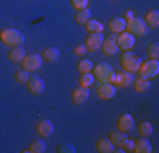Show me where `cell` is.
<instances>
[{
	"label": "cell",
	"mask_w": 159,
	"mask_h": 153,
	"mask_svg": "<svg viewBox=\"0 0 159 153\" xmlns=\"http://www.w3.org/2000/svg\"><path fill=\"white\" fill-rule=\"evenodd\" d=\"M134 17V12H132V10H127L125 12V21H129V19H132Z\"/></svg>",
	"instance_id": "obj_36"
},
{
	"label": "cell",
	"mask_w": 159,
	"mask_h": 153,
	"mask_svg": "<svg viewBox=\"0 0 159 153\" xmlns=\"http://www.w3.org/2000/svg\"><path fill=\"white\" fill-rule=\"evenodd\" d=\"M27 89L31 90L32 94L41 95L44 92V82H43V78H41V76H37V75H31V76H29V80H27Z\"/></svg>",
	"instance_id": "obj_13"
},
{
	"label": "cell",
	"mask_w": 159,
	"mask_h": 153,
	"mask_svg": "<svg viewBox=\"0 0 159 153\" xmlns=\"http://www.w3.org/2000/svg\"><path fill=\"white\" fill-rule=\"evenodd\" d=\"M88 99H90V92H88V89H85V87H78V89L73 90V94H71V101H73L75 106L85 104Z\"/></svg>",
	"instance_id": "obj_14"
},
{
	"label": "cell",
	"mask_w": 159,
	"mask_h": 153,
	"mask_svg": "<svg viewBox=\"0 0 159 153\" xmlns=\"http://www.w3.org/2000/svg\"><path fill=\"white\" fill-rule=\"evenodd\" d=\"M120 65H122L124 70L130 72V73H135V72L139 70V65H141V58L129 49V51L122 53V56H120Z\"/></svg>",
	"instance_id": "obj_3"
},
{
	"label": "cell",
	"mask_w": 159,
	"mask_h": 153,
	"mask_svg": "<svg viewBox=\"0 0 159 153\" xmlns=\"http://www.w3.org/2000/svg\"><path fill=\"white\" fill-rule=\"evenodd\" d=\"M134 126H135L134 124V117H132L130 114H127V112L120 114L119 119H117V129H119V131L129 133V131L134 129Z\"/></svg>",
	"instance_id": "obj_11"
},
{
	"label": "cell",
	"mask_w": 159,
	"mask_h": 153,
	"mask_svg": "<svg viewBox=\"0 0 159 153\" xmlns=\"http://www.w3.org/2000/svg\"><path fill=\"white\" fill-rule=\"evenodd\" d=\"M97 150L100 153H110V151H115L113 150V143L108 138H100L97 141Z\"/></svg>",
	"instance_id": "obj_21"
},
{
	"label": "cell",
	"mask_w": 159,
	"mask_h": 153,
	"mask_svg": "<svg viewBox=\"0 0 159 153\" xmlns=\"http://www.w3.org/2000/svg\"><path fill=\"white\" fill-rule=\"evenodd\" d=\"M113 2H115V0H113Z\"/></svg>",
	"instance_id": "obj_37"
},
{
	"label": "cell",
	"mask_w": 159,
	"mask_h": 153,
	"mask_svg": "<svg viewBox=\"0 0 159 153\" xmlns=\"http://www.w3.org/2000/svg\"><path fill=\"white\" fill-rule=\"evenodd\" d=\"M115 36H117V34H112V36H108L107 39H103V43H102V51H103V55L113 56V55H117V53L120 51L119 46H117Z\"/></svg>",
	"instance_id": "obj_12"
},
{
	"label": "cell",
	"mask_w": 159,
	"mask_h": 153,
	"mask_svg": "<svg viewBox=\"0 0 159 153\" xmlns=\"http://www.w3.org/2000/svg\"><path fill=\"white\" fill-rule=\"evenodd\" d=\"M125 31L127 32H130L134 37H141V36H146L147 31H149V27H147V24L144 22V19L141 17H132L129 19V21H125Z\"/></svg>",
	"instance_id": "obj_2"
},
{
	"label": "cell",
	"mask_w": 159,
	"mask_h": 153,
	"mask_svg": "<svg viewBox=\"0 0 159 153\" xmlns=\"http://www.w3.org/2000/svg\"><path fill=\"white\" fill-rule=\"evenodd\" d=\"M70 3H71V5H73L76 10L86 9V7H88V0H70Z\"/></svg>",
	"instance_id": "obj_33"
},
{
	"label": "cell",
	"mask_w": 159,
	"mask_h": 153,
	"mask_svg": "<svg viewBox=\"0 0 159 153\" xmlns=\"http://www.w3.org/2000/svg\"><path fill=\"white\" fill-rule=\"evenodd\" d=\"M115 41H117L119 49H122V51H129V49H130L132 46L135 44V37L132 36L130 32H127V31H122V32L117 34V36H115Z\"/></svg>",
	"instance_id": "obj_8"
},
{
	"label": "cell",
	"mask_w": 159,
	"mask_h": 153,
	"mask_svg": "<svg viewBox=\"0 0 159 153\" xmlns=\"http://www.w3.org/2000/svg\"><path fill=\"white\" fill-rule=\"evenodd\" d=\"M108 140L112 141L113 143V146H122L124 145V141L127 140V135L124 131H119V129H117V131H113V133H110V138H108Z\"/></svg>",
	"instance_id": "obj_24"
},
{
	"label": "cell",
	"mask_w": 159,
	"mask_h": 153,
	"mask_svg": "<svg viewBox=\"0 0 159 153\" xmlns=\"http://www.w3.org/2000/svg\"><path fill=\"white\" fill-rule=\"evenodd\" d=\"M44 150H46V143H44L43 140H34L31 145H29L25 150H22V151H29V153H43Z\"/></svg>",
	"instance_id": "obj_22"
},
{
	"label": "cell",
	"mask_w": 159,
	"mask_h": 153,
	"mask_svg": "<svg viewBox=\"0 0 159 153\" xmlns=\"http://www.w3.org/2000/svg\"><path fill=\"white\" fill-rule=\"evenodd\" d=\"M132 85H134V89L137 92H147L151 89V82L147 78H142V76H137V78H134V82H132Z\"/></svg>",
	"instance_id": "obj_23"
},
{
	"label": "cell",
	"mask_w": 159,
	"mask_h": 153,
	"mask_svg": "<svg viewBox=\"0 0 159 153\" xmlns=\"http://www.w3.org/2000/svg\"><path fill=\"white\" fill-rule=\"evenodd\" d=\"M78 70H80V73L92 72L93 70V63L90 60H86V58H81V60H80V63H78Z\"/></svg>",
	"instance_id": "obj_30"
},
{
	"label": "cell",
	"mask_w": 159,
	"mask_h": 153,
	"mask_svg": "<svg viewBox=\"0 0 159 153\" xmlns=\"http://www.w3.org/2000/svg\"><path fill=\"white\" fill-rule=\"evenodd\" d=\"M29 76H31V75H29V72L22 68V70H19L17 73H16V80H17L19 83H27Z\"/></svg>",
	"instance_id": "obj_31"
},
{
	"label": "cell",
	"mask_w": 159,
	"mask_h": 153,
	"mask_svg": "<svg viewBox=\"0 0 159 153\" xmlns=\"http://www.w3.org/2000/svg\"><path fill=\"white\" fill-rule=\"evenodd\" d=\"M86 29H88L90 32H102V31H103V24H102L100 21H93V19H90V21L86 22Z\"/></svg>",
	"instance_id": "obj_29"
},
{
	"label": "cell",
	"mask_w": 159,
	"mask_h": 153,
	"mask_svg": "<svg viewBox=\"0 0 159 153\" xmlns=\"http://www.w3.org/2000/svg\"><path fill=\"white\" fill-rule=\"evenodd\" d=\"M152 146H151L149 140L146 136H141L134 141V153H151Z\"/></svg>",
	"instance_id": "obj_16"
},
{
	"label": "cell",
	"mask_w": 159,
	"mask_h": 153,
	"mask_svg": "<svg viewBox=\"0 0 159 153\" xmlns=\"http://www.w3.org/2000/svg\"><path fill=\"white\" fill-rule=\"evenodd\" d=\"M93 76H95V78L98 80V82H112V78H113V73H115V72H113V68H112V65H108V63H103V61H102V63H97L95 67H93Z\"/></svg>",
	"instance_id": "obj_5"
},
{
	"label": "cell",
	"mask_w": 159,
	"mask_h": 153,
	"mask_svg": "<svg viewBox=\"0 0 159 153\" xmlns=\"http://www.w3.org/2000/svg\"><path fill=\"white\" fill-rule=\"evenodd\" d=\"M22 68L27 72H36L41 68V65H43V58H41V55H37V53H29V55L24 56V60L20 61Z\"/></svg>",
	"instance_id": "obj_6"
},
{
	"label": "cell",
	"mask_w": 159,
	"mask_h": 153,
	"mask_svg": "<svg viewBox=\"0 0 159 153\" xmlns=\"http://www.w3.org/2000/svg\"><path fill=\"white\" fill-rule=\"evenodd\" d=\"M25 55H27V53H25V49L22 48V44L20 46H14V48L10 49V53H9V60L12 61V63H20Z\"/></svg>",
	"instance_id": "obj_20"
},
{
	"label": "cell",
	"mask_w": 159,
	"mask_h": 153,
	"mask_svg": "<svg viewBox=\"0 0 159 153\" xmlns=\"http://www.w3.org/2000/svg\"><path fill=\"white\" fill-rule=\"evenodd\" d=\"M139 76H142V78H154V76H157L159 73V63L157 60H147V61H141V65H139V70H137Z\"/></svg>",
	"instance_id": "obj_4"
},
{
	"label": "cell",
	"mask_w": 159,
	"mask_h": 153,
	"mask_svg": "<svg viewBox=\"0 0 159 153\" xmlns=\"http://www.w3.org/2000/svg\"><path fill=\"white\" fill-rule=\"evenodd\" d=\"M97 94H98V97H100V99L108 101V99H113V97H115L117 87L113 85L112 82H103V83H100V85H98Z\"/></svg>",
	"instance_id": "obj_10"
},
{
	"label": "cell",
	"mask_w": 159,
	"mask_h": 153,
	"mask_svg": "<svg viewBox=\"0 0 159 153\" xmlns=\"http://www.w3.org/2000/svg\"><path fill=\"white\" fill-rule=\"evenodd\" d=\"M37 135H39L41 138H48L52 135V131H54V124H52L49 119H43L37 122V128H36Z\"/></svg>",
	"instance_id": "obj_15"
},
{
	"label": "cell",
	"mask_w": 159,
	"mask_h": 153,
	"mask_svg": "<svg viewBox=\"0 0 159 153\" xmlns=\"http://www.w3.org/2000/svg\"><path fill=\"white\" fill-rule=\"evenodd\" d=\"M76 22L78 24H86V22L92 19V12H90V9L86 7V9H80V10H76Z\"/></svg>",
	"instance_id": "obj_26"
},
{
	"label": "cell",
	"mask_w": 159,
	"mask_h": 153,
	"mask_svg": "<svg viewBox=\"0 0 159 153\" xmlns=\"http://www.w3.org/2000/svg\"><path fill=\"white\" fill-rule=\"evenodd\" d=\"M58 151L59 153H75V151H76V148H75L73 145H70V143H61L58 146Z\"/></svg>",
	"instance_id": "obj_32"
},
{
	"label": "cell",
	"mask_w": 159,
	"mask_h": 153,
	"mask_svg": "<svg viewBox=\"0 0 159 153\" xmlns=\"http://www.w3.org/2000/svg\"><path fill=\"white\" fill-rule=\"evenodd\" d=\"M134 73H130V72H127V70H122V72H119V73H113V78H112V82H113V85L115 87H130L132 85V82H134Z\"/></svg>",
	"instance_id": "obj_7"
},
{
	"label": "cell",
	"mask_w": 159,
	"mask_h": 153,
	"mask_svg": "<svg viewBox=\"0 0 159 153\" xmlns=\"http://www.w3.org/2000/svg\"><path fill=\"white\" fill-rule=\"evenodd\" d=\"M137 131L141 136H151V133H152V124H151L149 121H142V122H139Z\"/></svg>",
	"instance_id": "obj_27"
},
{
	"label": "cell",
	"mask_w": 159,
	"mask_h": 153,
	"mask_svg": "<svg viewBox=\"0 0 159 153\" xmlns=\"http://www.w3.org/2000/svg\"><path fill=\"white\" fill-rule=\"evenodd\" d=\"M93 82H95V76H93L92 72H86V73H80V78H78L80 87H85V89H88V87H92V85H93Z\"/></svg>",
	"instance_id": "obj_25"
},
{
	"label": "cell",
	"mask_w": 159,
	"mask_h": 153,
	"mask_svg": "<svg viewBox=\"0 0 159 153\" xmlns=\"http://www.w3.org/2000/svg\"><path fill=\"white\" fill-rule=\"evenodd\" d=\"M41 58H43V61H48V63H54V61L59 60V49L54 48V46H49L43 51Z\"/></svg>",
	"instance_id": "obj_17"
},
{
	"label": "cell",
	"mask_w": 159,
	"mask_h": 153,
	"mask_svg": "<svg viewBox=\"0 0 159 153\" xmlns=\"http://www.w3.org/2000/svg\"><path fill=\"white\" fill-rule=\"evenodd\" d=\"M75 55H78V56L86 55V46L85 44H76L75 46Z\"/></svg>",
	"instance_id": "obj_35"
},
{
	"label": "cell",
	"mask_w": 159,
	"mask_h": 153,
	"mask_svg": "<svg viewBox=\"0 0 159 153\" xmlns=\"http://www.w3.org/2000/svg\"><path fill=\"white\" fill-rule=\"evenodd\" d=\"M120 148H122L124 151H132V153H134V141L129 140V138H127V140L124 141V145H122Z\"/></svg>",
	"instance_id": "obj_34"
},
{
	"label": "cell",
	"mask_w": 159,
	"mask_h": 153,
	"mask_svg": "<svg viewBox=\"0 0 159 153\" xmlns=\"http://www.w3.org/2000/svg\"><path fill=\"white\" fill-rule=\"evenodd\" d=\"M108 29L112 31L113 34H119L122 31H125V19L124 17H113L108 22Z\"/></svg>",
	"instance_id": "obj_19"
},
{
	"label": "cell",
	"mask_w": 159,
	"mask_h": 153,
	"mask_svg": "<svg viewBox=\"0 0 159 153\" xmlns=\"http://www.w3.org/2000/svg\"><path fill=\"white\" fill-rule=\"evenodd\" d=\"M146 55H147V60H157L159 58V44L157 43H152L146 48Z\"/></svg>",
	"instance_id": "obj_28"
},
{
	"label": "cell",
	"mask_w": 159,
	"mask_h": 153,
	"mask_svg": "<svg viewBox=\"0 0 159 153\" xmlns=\"http://www.w3.org/2000/svg\"><path fill=\"white\" fill-rule=\"evenodd\" d=\"M103 39H105V37H103V34H102V32H90L88 37L85 39L86 51H97V49H100Z\"/></svg>",
	"instance_id": "obj_9"
},
{
	"label": "cell",
	"mask_w": 159,
	"mask_h": 153,
	"mask_svg": "<svg viewBox=\"0 0 159 153\" xmlns=\"http://www.w3.org/2000/svg\"><path fill=\"white\" fill-rule=\"evenodd\" d=\"M144 22L147 24V27H149V29H156L159 26V12L156 9H154V10H147L146 17H144Z\"/></svg>",
	"instance_id": "obj_18"
},
{
	"label": "cell",
	"mask_w": 159,
	"mask_h": 153,
	"mask_svg": "<svg viewBox=\"0 0 159 153\" xmlns=\"http://www.w3.org/2000/svg\"><path fill=\"white\" fill-rule=\"evenodd\" d=\"M0 41H2L5 46H20L24 43V34L20 32L19 29H14V27H7V29H2L0 31Z\"/></svg>",
	"instance_id": "obj_1"
}]
</instances>
